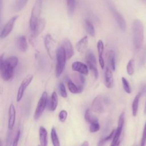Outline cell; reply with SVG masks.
<instances>
[{"mask_svg": "<svg viewBox=\"0 0 146 146\" xmlns=\"http://www.w3.org/2000/svg\"><path fill=\"white\" fill-rule=\"evenodd\" d=\"M55 55L56 58L55 75L58 78L61 75L64 68L67 59L65 50L62 46L58 47Z\"/></svg>", "mask_w": 146, "mask_h": 146, "instance_id": "3957f363", "label": "cell"}, {"mask_svg": "<svg viewBox=\"0 0 146 146\" xmlns=\"http://www.w3.org/2000/svg\"><path fill=\"white\" fill-rule=\"evenodd\" d=\"M33 79V75L30 74V75H27L22 82L18 90V92H17V102H19L22 99L25 90L29 86V85L30 84Z\"/></svg>", "mask_w": 146, "mask_h": 146, "instance_id": "30bf717a", "label": "cell"}, {"mask_svg": "<svg viewBox=\"0 0 146 146\" xmlns=\"http://www.w3.org/2000/svg\"><path fill=\"white\" fill-rule=\"evenodd\" d=\"M88 43V36H85L83 38H82L80 40H79L78 42L76 43V50L80 52H83L87 48Z\"/></svg>", "mask_w": 146, "mask_h": 146, "instance_id": "d6986e66", "label": "cell"}, {"mask_svg": "<svg viewBox=\"0 0 146 146\" xmlns=\"http://www.w3.org/2000/svg\"><path fill=\"white\" fill-rule=\"evenodd\" d=\"M100 129V125L98 121V120H96L93 122H92L91 123H90V132H96L97 131H98Z\"/></svg>", "mask_w": 146, "mask_h": 146, "instance_id": "f546056e", "label": "cell"}, {"mask_svg": "<svg viewBox=\"0 0 146 146\" xmlns=\"http://www.w3.org/2000/svg\"><path fill=\"white\" fill-rule=\"evenodd\" d=\"M47 93L44 91L42 93L41 97L40 98L37 106L36 107L35 112H34V118L35 120L38 119L40 116L42 115L45 107L47 104Z\"/></svg>", "mask_w": 146, "mask_h": 146, "instance_id": "ba28073f", "label": "cell"}, {"mask_svg": "<svg viewBox=\"0 0 146 146\" xmlns=\"http://www.w3.org/2000/svg\"><path fill=\"white\" fill-rule=\"evenodd\" d=\"M99 64H100V66L101 68H104V61L103 56H99Z\"/></svg>", "mask_w": 146, "mask_h": 146, "instance_id": "ab89813d", "label": "cell"}, {"mask_svg": "<svg viewBox=\"0 0 146 146\" xmlns=\"http://www.w3.org/2000/svg\"><path fill=\"white\" fill-rule=\"evenodd\" d=\"M79 80H80V82L81 84L82 85H83V84L84 83V82H85L84 77L83 76V74H81V75H79Z\"/></svg>", "mask_w": 146, "mask_h": 146, "instance_id": "60d3db41", "label": "cell"}, {"mask_svg": "<svg viewBox=\"0 0 146 146\" xmlns=\"http://www.w3.org/2000/svg\"><path fill=\"white\" fill-rule=\"evenodd\" d=\"M84 119L86 120V121L88 123H89L90 124L92 122L98 120L97 118L94 117L93 116L91 115V112H90V109H87L84 113Z\"/></svg>", "mask_w": 146, "mask_h": 146, "instance_id": "f1b7e54d", "label": "cell"}, {"mask_svg": "<svg viewBox=\"0 0 146 146\" xmlns=\"http://www.w3.org/2000/svg\"><path fill=\"white\" fill-rule=\"evenodd\" d=\"M124 119H125V113L124 112H122L119 116V120H118V124L116 130L115 131V133L114 137L113 138L112 143L111 144V146L113 145H118L120 144V137L123 130L124 123Z\"/></svg>", "mask_w": 146, "mask_h": 146, "instance_id": "9c48e42d", "label": "cell"}, {"mask_svg": "<svg viewBox=\"0 0 146 146\" xmlns=\"http://www.w3.org/2000/svg\"><path fill=\"white\" fill-rule=\"evenodd\" d=\"M66 2L68 14L70 16H72L75 10L76 0H66Z\"/></svg>", "mask_w": 146, "mask_h": 146, "instance_id": "cb8c5ba5", "label": "cell"}, {"mask_svg": "<svg viewBox=\"0 0 146 146\" xmlns=\"http://www.w3.org/2000/svg\"><path fill=\"white\" fill-rule=\"evenodd\" d=\"M39 141H40V145L42 146H47V131L44 127L40 126L39 127Z\"/></svg>", "mask_w": 146, "mask_h": 146, "instance_id": "ac0fdd59", "label": "cell"}, {"mask_svg": "<svg viewBox=\"0 0 146 146\" xmlns=\"http://www.w3.org/2000/svg\"><path fill=\"white\" fill-rule=\"evenodd\" d=\"M51 139L52 143V144L54 146H59L60 143L58 137V135L56 131V129L54 127H52L51 131Z\"/></svg>", "mask_w": 146, "mask_h": 146, "instance_id": "484cf974", "label": "cell"}, {"mask_svg": "<svg viewBox=\"0 0 146 146\" xmlns=\"http://www.w3.org/2000/svg\"><path fill=\"white\" fill-rule=\"evenodd\" d=\"M105 84L108 88H111L114 84V80L112 72L110 68L106 67L105 71Z\"/></svg>", "mask_w": 146, "mask_h": 146, "instance_id": "2e32d148", "label": "cell"}, {"mask_svg": "<svg viewBox=\"0 0 146 146\" xmlns=\"http://www.w3.org/2000/svg\"><path fill=\"white\" fill-rule=\"evenodd\" d=\"M42 0H36L31 10L30 19V27L31 31L34 30L36 26L39 15L41 13Z\"/></svg>", "mask_w": 146, "mask_h": 146, "instance_id": "277c9868", "label": "cell"}, {"mask_svg": "<svg viewBox=\"0 0 146 146\" xmlns=\"http://www.w3.org/2000/svg\"><path fill=\"white\" fill-rule=\"evenodd\" d=\"M141 96V92L138 93L136 96L135 97L132 104V115L133 116H136L137 113V111H138V107H139V99Z\"/></svg>", "mask_w": 146, "mask_h": 146, "instance_id": "603a6c76", "label": "cell"}, {"mask_svg": "<svg viewBox=\"0 0 146 146\" xmlns=\"http://www.w3.org/2000/svg\"><path fill=\"white\" fill-rule=\"evenodd\" d=\"M59 89L60 95L64 98H67V94L66 92V90L64 84L62 82H60V83L59 84Z\"/></svg>", "mask_w": 146, "mask_h": 146, "instance_id": "e575fe53", "label": "cell"}, {"mask_svg": "<svg viewBox=\"0 0 146 146\" xmlns=\"http://www.w3.org/2000/svg\"><path fill=\"white\" fill-rule=\"evenodd\" d=\"M134 60L131 59L127 65V71L129 75H132L134 73Z\"/></svg>", "mask_w": 146, "mask_h": 146, "instance_id": "1f68e13d", "label": "cell"}, {"mask_svg": "<svg viewBox=\"0 0 146 146\" xmlns=\"http://www.w3.org/2000/svg\"><path fill=\"white\" fill-rule=\"evenodd\" d=\"M67 117V112L66 110H62L59 113V119L61 122H64Z\"/></svg>", "mask_w": 146, "mask_h": 146, "instance_id": "74e56055", "label": "cell"}, {"mask_svg": "<svg viewBox=\"0 0 146 146\" xmlns=\"http://www.w3.org/2000/svg\"><path fill=\"white\" fill-rule=\"evenodd\" d=\"M81 145H83V146H88V145H89V143H88V141H84Z\"/></svg>", "mask_w": 146, "mask_h": 146, "instance_id": "b9f144b4", "label": "cell"}, {"mask_svg": "<svg viewBox=\"0 0 146 146\" xmlns=\"http://www.w3.org/2000/svg\"><path fill=\"white\" fill-rule=\"evenodd\" d=\"M29 0H15L12 6L13 10L15 11L22 10L26 5Z\"/></svg>", "mask_w": 146, "mask_h": 146, "instance_id": "44dd1931", "label": "cell"}, {"mask_svg": "<svg viewBox=\"0 0 146 146\" xmlns=\"http://www.w3.org/2000/svg\"><path fill=\"white\" fill-rule=\"evenodd\" d=\"M20 135H21V130L19 128L17 129V131H16V132L15 133L14 137L13 138V140L12 142V145H13V146L17 145L19 137H20Z\"/></svg>", "mask_w": 146, "mask_h": 146, "instance_id": "8d00e7d4", "label": "cell"}, {"mask_svg": "<svg viewBox=\"0 0 146 146\" xmlns=\"http://www.w3.org/2000/svg\"><path fill=\"white\" fill-rule=\"evenodd\" d=\"M62 46L65 50L67 59H70L74 54V51L70 40L68 38H64L62 41Z\"/></svg>", "mask_w": 146, "mask_h": 146, "instance_id": "5bb4252c", "label": "cell"}, {"mask_svg": "<svg viewBox=\"0 0 146 146\" xmlns=\"http://www.w3.org/2000/svg\"><path fill=\"white\" fill-rule=\"evenodd\" d=\"M132 35L133 46L136 50H140L143 45L144 39V27L142 22L135 19L132 24Z\"/></svg>", "mask_w": 146, "mask_h": 146, "instance_id": "7a4b0ae2", "label": "cell"}, {"mask_svg": "<svg viewBox=\"0 0 146 146\" xmlns=\"http://www.w3.org/2000/svg\"><path fill=\"white\" fill-rule=\"evenodd\" d=\"M85 28L87 32L92 36H94L95 34V29L92 23L88 19L85 20Z\"/></svg>", "mask_w": 146, "mask_h": 146, "instance_id": "d4e9b609", "label": "cell"}, {"mask_svg": "<svg viewBox=\"0 0 146 146\" xmlns=\"http://www.w3.org/2000/svg\"><path fill=\"white\" fill-rule=\"evenodd\" d=\"M121 81H122L124 90L125 91V92H127V94L131 93V91H132L131 87V86L129 85L128 80L124 77H122Z\"/></svg>", "mask_w": 146, "mask_h": 146, "instance_id": "4dcf8cb0", "label": "cell"}, {"mask_svg": "<svg viewBox=\"0 0 146 146\" xmlns=\"http://www.w3.org/2000/svg\"><path fill=\"white\" fill-rule=\"evenodd\" d=\"M97 48L99 54V56H102L104 51V44L102 40H99L97 43Z\"/></svg>", "mask_w": 146, "mask_h": 146, "instance_id": "d590c367", "label": "cell"}, {"mask_svg": "<svg viewBox=\"0 0 146 146\" xmlns=\"http://www.w3.org/2000/svg\"><path fill=\"white\" fill-rule=\"evenodd\" d=\"M144 113H146V102L145 103V107H144Z\"/></svg>", "mask_w": 146, "mask_h": 146, "instance_id": "7bdbcfd3", "label": "cell"}, {"mask_svg": "<svg viewBox=\"0 0 146 146\" xmlns=\"http://www.w3.org/2000/svg\"><path fill=\"white\" fill-rule=\"evenodd\" d=\"M145 145H146V122H145L144 127L143 135H142V138H141V145L143 146Z\"/></svg>", "mask_w": 146, "mask_h": 146, "instance_id": "f35d334b", "label": "cell"}, {"mask_svg": "<svg viewBox=\"0 0 146 146\" xmlns=\"http://www.w3.org/2000/svg\"><path fill=\"white\" fill-rule=\"evenodd\" d=\"M44 44L48 56L53 59L58 47H57L56 42L50 34H47L44 39Z\"/></svg>", "mask_w": 146, "mask_h": 146, "instance_id": "8992f818", "label": "cell"}, {"mask_svg": "<svg viewBox=\"0 0 146 146\" xmlns=\"http://www.w3.org/2000/svg\"><path fill=\"white\" fill-rule=\"evenodd\" d=\"M17 45L21 51H26L27 49V43L26 37L23 35L18 36L17 39Z\"/></svg>", "mask_w": 146, "mask_h": 146, "instance_id": "ffe728a7", "label": "cell"}, {"mask_svg": "<svg viewBox=\"0 0 146 146\" xmlns=\"http://www.w3.org/2000/svg\"><path fill=\"white\" fill-rule=\"evenodd\" d=\"M108 62L112 71L115 70V55L112 50H110L108 53Z\"/></svg>", "mask_w": 146, "mask_h": 146, "instance_id": "4316f807", "label": "cell"}, {"mask_svg": "<svg viewBox=\"0 0 146 146\" xmlns=\"http://www.w3.org/2000/svg\"><path fill=\"white\" fill-rule=\"evenodd\" d=\"M86 62H91L94 64H96V58L94 55V54H93L92 52L91 51H89L86 56Z\"/></svg>", "mask_w": 146, "mask_h": 146, "instance_id": "d6a6232c", "label": "cell"}, {"mask_svg": "<svg viewBox=\"0 0 146 146\" xmlns=\"http://www.w3.org/2000/svg\"><path fill=\"white\" fill-rule=\"evenodd\" d=\"M18 15L14 16L9 21H8V22L6 23V25L4 26V27H3L1 32L0 36L1 39L7 37L10 34V33L11 32L13 29L14 25L17 19H18Z\"/></svg>", "mask_w": 146, "mask_h": 146, "instance_id": "8fae6325", "label": "cell"}, {"mask_svg": "<svg viewBox=\"0 0 146 146\" xmlns=\"http://www.w3.org/2000/svg\"><path fill=\"white\" fill-rule=\"evenodd\" d=\"M143 1H145V0H143Z\"/></svg>", "mask_w": 146, "mask_h": 146, "instance_id": "ee69618b", "label": "cell"}, {"mask_svg": "<svg viewBox=\"0 0 146 146\" xmlns=\"http://www.w3.org/2000/svg\"><path fill=\"white\" fill-rule=\"evenodd\" d=\"M46 25V21L43 18H39L37 22L35 29L31 31V38H35L37 37L43 30Z\"/></svg>", "mask_w": 146, "mask_h": 146, "instance_id": "4fadbf2b", "label": "cell"}, {"mask_svg": "<svg viewBox=\"0 0 146 146\" xmlns=\"http://www.w3.org/2000/svg\"><path fill=\"white\" fill-rule=\"evenodd\" d=\"M108 104V99L102 95H98L94 98L91 104L92 111L97 113H103Z\"/></svg>", "mask_w": 146, "mask_h": 146, "instance_id": "5b68a950", "label": "cell"}, {"mask_svg": "<svg viewBox=\"0 0 146 146\" xmlns=\"http://www.w3.org/2000/svg\"><path fill=\"white\" fill-rule=\"evenodd\" d=\"M18 63V58L15 56H12L3 59V55L1 56L0 70L2 79L5 81L10 80L13 76L14 70Z\"/></svg>", "mask_w": 146, "mask_h": 146, "instance_id": "6da1fadb", "label": "cell"}, {"mask_svg": "<svg viewBox=\"0 0 146 146\" xmlns=\"http://www.w3.org/2000/svg\"><path fill=\"white\" fill-rule=\"evenodd\" d=\"M86 63H87V65L88 68H90V70L92 72V73L95 76V78L96 79H97L99 77V72L96 67V65L91 62H86Z\"/></svg>", "mask_w": 146, "mask_h": 146, "instance_id": "83f0119b", "label": "cell"}, {"mask_svg": "<svg viewBox=\"0 0 146 146\" xmlns=\"http://www.w3.org/2000/svg\"><path fill=\"white\" fill-rule=\"evenodd\" d=\"M71 68L73 71H77L83 75H87L88 74V67L87 65L81 62H74L71 65Z\"/></svg>", "mask_w": 146, "mask_h": 146, "instance_id": "7c38bea8", "label": "cell"}, {"mask_svg": "<svg viewBox=\"0 0 146 146\" xmlns=\"http://www.w3.org/2000/svg\"><path fill=\"white\" fill-rule=\"evenodd\" d=\"M15 109L13 104H11L9 109V119H8V128L11 130L14 127L15 121Z\"/></svg>", "mask_w": 146, "mask_h": 146, "instance_id": "9a60e30c", "label": "cell"}, {"mask_svg": "<svg viewBox=\"0 0 146 146\" xmlns=\"http://www.w3.org/2000/svg\"><path fill=\"white\" fill-rule=\"evenodd\" d=\"M67 84L69 91L73 94L80 93L83 91V85H80L79 86H76L72 81L68 78L67 79Z\"/></svg>", "mask_w": 146, "mask_h": 146, "instance_id": "e0dca14e", "label": "cell"}, {"mask_svg": "<svg viewBox=\"0 0 146 146\" xmlns=\"http://www.w3.org/2000/svg\"><path fill=\"white\" fill-rule=\"evenodd\" d=\"M58 103V95L55 91H54L51 95V100L50 102L49 108L50 110L52 111H54L56 110Z\"/></svg>", "mask_w": 146, "mask_h": 146, "instance_id": "7402d4cb", "label": "cell"}, {"mask_svg": "<svg viewBox=\"0 0 146 146\" xmlns=\"http://www.w3.org/2000/svg\"><path fill=\"white\" fill-rule=\"evenodd\" d=\"M115 129H113L111 132L110 133L109 135H108L107 136H106V137H104V139H103L102 140H100L98 144V145H104V144L107 142L108 140H110L111 139H113L115 133Z\"/></svg>", "mask_w": 146, "mask_h": 146, "instance_id": "836d02e7", "label": "cell"}, {"mask_svg": "<svg viewBox=\"0 0 146 146\" xmlns=\"http://www.w3.org/2000/svg\"><path fill=\"white\" fill-rule=\"evenodd\" d=\"M107 5L119 27L121 31H125L126 30V22L124 18H123L122 15L116 9L112 3L108 1H107Z\"/></svg>", "mask_w": 146, "mask_h": 146, "instance_id": "52a82bcc", "label": "cell"}]
</instances>
